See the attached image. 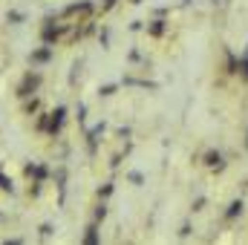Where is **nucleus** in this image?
<instances>
[{"label": "nucleus", "mask_w": 248, "mask_h": 245, "mask_svg": "<svg viewBox=\"0 0 248 245\" xmlns=\"http://www.w3.org/2000/svg\"><path fill=\"white\" fill-rule=\"evenodd\" d=\"M35 87H38V75H26V81L20 84V95H29Z\"/></svg>", "instance_id": "f257e3e1"}, {"label": "nucleus", "mask_w": 248, "mask_h": 245, "mask_svg": "<svg viewBox=\"0 0 248 245\" xmlns=\"http://www.w3.org/2000/svg\"><path fill=\"white\" fill-rule=\"evenodd\" d=\"M205 162H208L211 168H217V170H222V156H219V153H208V156H205Z\"/></svg>", "instance_id": "f03ea898"}, {"label": "nucleus", "mask_w": 248, "mask_h": 245, "mask_svg": "<svg viewBox=\"0 0 248 245\" xmlns=\"http://www.w3.org/2000/svg\"><path fill=\"white\" fill-rule=\"evenodd\" d=\"M240 211H243V202H234V205L228 208V214H225V216H228V219H234V216H237Z\"/></svg>", "instance_id": "7ed1b4c3"}, {"label": "nucleus", "mask_w": 248, "mask_h": 245, "mask_svg": "<svg viewBox=\"0 0 248 245\" xmlns=\"http://www.w3.org/2000/svg\"><path fill=\"white\" fill-rule=\"evenodd\" d=\"M165 32V26H162V20H156V23H150V35H162Z\"/></svg>", "instance_id": "20e7f679"}, {"label": "nucleus", "mask_w": 248, "mask_h": 245, "mask_svg": "<svg viewBox=\"0 0 248 245\" xmlns=\"http://www.w3.org/2000/svg\"><path fill=\"white\" fill-rule=\"evenodd\" d=\"M0 190H9L12 193V179H6L3 173H0Z\"/></svg>", "instance_id": "39448f33"}, {"label": "nucleus", "mask_w": 248, "mask_h": 245, "mask_svg": "<svg viewBox=\"0 0 248 245\" xmlns=\"http://www.w3.org/2000/svg\"><path fill=\"white\" fill-rule=\"evenodd\" d=\"M84 243H98V237H95V228H90V234H87V237H84Z\"/></svg>", "instance_id": "423d86ee"}, {"label": "nucleus", "mask_w": 248, "mask_h": 245, "mask_svg": "<svg viewBox=\"0 0 248 245\" xmlns=\"http://www.w3.org/2000/svg\"><path fill=\"white\" fill-rule=\"evenodd\" d=\"M35 58H38V61H46V58H49V49H41V52H35Z\"/></svg>", "instance_id": "0eeeda50"}, {"label": "nucleus", "mask_w": 248, "mask_h": 245, "mask_svg": "<svg viewBox=\"0 0 248 245\" xmlns=\"http://www.w3.org/2000/svg\"><path fill=\"white\" fill-rule=\"evenodd\" d=\"M214 6H225V0H214Z\"/></svg>", "instance_id": "6e6552de"}, {"label": "nucleus", "mask_w": 248, "mask_h": 245, "mask_svg": "<svg viewBox=\"0 0 248 245\" xmlns=\"http://www.w3.org/2000/svg\"><path fill=\"white\" fill-rule=\"evenodd\" d=\"M246 144H248V138H246Z\"/></svg>", "instance_id": "1a4fd4ad"}]
</instances>
